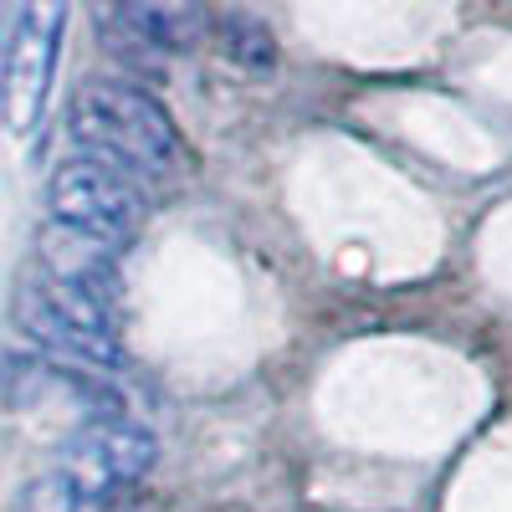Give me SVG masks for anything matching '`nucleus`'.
Returning <instances> with one entry per match:
<instances>
[{
	"label": "nucleus",
	"mask_w": 512,
	"mask_h": 512,
	"mask_svg": "<svg viewBox=\"0 0 512 512\" xmlns=\"http://www.w3.org/2000/svg\"><path fill=\"white\" fill-rule=\"evenodd\" d=\"M67 134L77 154L108 164L134 190H164L185 175V139L164 103L134 82L98 77L82 82L67 108Z\"/></svg>",
	"instance_id": "1"
},
{
	"label": "nucleus",
	"mask_w": 512,
	"mask_h": 512,
	"mask_svg": "<svg viewBox=\"0 0 512 512\" xmlns=\"http://www.w3.org/2000/svg\"><path fill=\"white\" fill-rule=\"evenodd\" d=\"M16 328L36 349H47L62 364L82 369H118L123 364V333L108 297L72 287L52 272H26L16 282Z\"/></svg>",
	"instance_id": "2"
},
{
	"label": "nucleus",
	"mask_w": 512,
	"mask_h": 512,
	"mask_svg": "<svg viewBox=\"0 0 512 512\" xmlns=\"http://www.w3.org/2000/svg\"><path fill=\"white\" fill-rule=\"evenodd\" d=\"M159 461V441L149 425H139L128 410L118 415H98L72 425V436L62 441V456L52 466V477L67 482L72 492H82L88 502H113L118 492H128L134 482H144Z\"/></svg>",
	"instance_id": "3"
},
{
	"label": "nucleus",
	"mask_w": 512,
	"mask_h": 512,
	"mask_svg": "<svg viewBox=\"0 0 512 512\" xmlns=\"http://www.w3.org/2000/svg\"><path fill=\"white\" fill-rule=\"evenodd\" d=\"M67 11H72V0H26L16 11L6 57H0V118H6L11 134H31L52 103Z\"/></svg>",
	"instance_id": "4"
},
{
	"label": "nucleus",
	"mask_w": 512,
	"mask_h": 512,
	"mask_svg": "<svg viewBox=\"0 0 512 512\" xmlns=\"http://www.w3.org/2000/svg\"><path fill=\"white\" fill-rule=\"evenodd\" d=\"M47 216L57 226H72V231L118 251V246H128V236L139 226V190L123 175H113L108 164H98L88 154H72L67 164L52 169Z\"/></svg>",
	"instance_id": "5"
},
{
	"label": "nucleus",
	"mask_w": 512,
	"mask_h": 512,
	"mask_svg": "<svg viewBox=\"0 0 512 512\" xmlns=\"http://www.w3.org/2000/svg\"><path fill=\"white\" fill-rule=\"evenodd\" d=\"M103 36L123 57H175L200 41V6L195 0H103L98 6Z\"/></svg>",
	"instance_id": "6"
},
{
	"label": "nucleus",
	"mask_w": 512,
	"mask_h": 512,
	"mask_svg": "<svg viewBox=\"0 0 512 512\" xmlns=\"http://www.w3.org/2000/svg\"><path fill=\"white\" fill-rule=\"evenodd\" d=\"M36 256H41V272H52L72 287H88L98 297H108V303H118V251L82 236L72 226H57L47 221V231H41L36 241Z\"/></svg>",
	"instance_id": "7"
},
{
	"label": "nucleus",
	"mask_w": 512,
	"mask_h": 512,
	"mask_svg": "<svg viewBox=\"0 0 512 512\" xmlns=\"http://www.w3.org/2000/svg\"><path fill=\"white\" fill-rule=\"evenodd\" d=\"M221 47H226V57H231L236 67H251V72H267V67L277 62V41L256 26L251 16L221 21Z\"/></svg>",
	"instance_id": "8"
}]
</instances>
